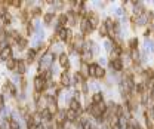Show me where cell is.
<instances>
[{"instance_id": "6da1fadb", "label": "cell", "mask_w": 154, "mask_h": 129, "mask_svg": "<svg viewBox=\"0 0 154 129\" xmlns=\"http://www.w3.org/2000/svg\"><path fill=\"white\" fill-rule=\"evenodd\" d=\"M56 58V55L52 52V50H47L44 55H41V58H40V68H43V70H49V67L52 65V62H53V59Z\"/></svg>"}, {"instance_id": "7a4b0ae2", "label": "cell", "mask_w": 154, "mask_h": 129, "mask_svg": "<svg viewBox=\"0 0 154 129\" xmlns=\"http://www.w3.org/2000/svg\"><path fill=\"white\" fill-rule=\"evenodd\" d=\"M78 27H80V31H81V36H83V37H89V36L93 33V28L89 25V21H87V19H81Z\"/></svg>"}, {"instance_id": "3957f363", "label": "cell", "mask_w": 154, "mask_h": 129, "mask_svg": "<svg viewBox=\"0 0 154 129\" xmlns=\"http://www.w3.org/2000/svg\"><path fill=\"white\" fill-rule=\"evenodd\" d=\"M58 62H59V65H61L65 71H68V68L71 67V64H70V58H68V55H67L65 52H61V53L58 55Z\"/></svg>"}, {"instance_id": "277c9868", "label": "cell", "mask_w": 154, "mask_h": 129, "mask_svg": "<svg viewBox=\"0 0 154 129\" xmlns=\"http://www.w3.org/2000/svg\"><path fill=\"white\" fill-rule=\"evenodd\" d=\"M34 89H36V92H38V93L44 92V90L47 89V87H46V80L41 79L40 76H36V77H34Z\"/></svg>"}, {"instance_id": "5b68a950", "label": "cell", "mask_w": 154, "mask_h": 129, "mask_svg": "<svg viewBox=\"0 0 154 129\" xmlns=\"http://www.w3.org/2000/svg\"><path fill=\"white\" fill-rule=\"evenodd\" d=\"M92 58H93V53L90 52V49H83V52L80 53V62H84V64H90V61H92Z\"/></svg>"}, {"instance_id": "8992f818", "label": "cell", "mask_w": 154, "mask_h": 129, "mask_svg": "<svg viewBox=\"0 0 154 129\" xmlns=\"http://www.w3.org/2000/svg\"><path fill=\"white\" fill-rule=\"evenodd\" d=\"M123 67H124V64H123V59L121 58H117V59H110V68L111 70H114V71H121L123 70Z\"/></svg>"}, {"instance_id": "52a82bcc", "label": "cell", "mask_w": 154, "mask_h": 129, "mask_svg": "<svg viewBox=\"0 0 154 129\" xmlns=\"http://www.w3.org/2000/svg\"><path fill=\"white\" fill-rule=\"evenodd\" d=\"M3 90H4V92H7L10 96H16V92H18V90H16V86L13 85L10 80H6V82H4V85H3Z\"/></svg>"}, {"instance_id": "ba28073f", "label": "cell", "mask_w": 154, "mask_h": 129, "mask_svg": "<svg viewBox=\"0 0 154 129\" xmlns=\"http://www.w3.org/2000/svg\"><path fill=\"white\" fill-rule=\"evenodd\" d=\"M70 108H71V110H74L78 116H80V114H83V111H84V110H83V107H81V102H80L78 99H74V98H71V99H70Z\"/></svg>"}, {"instance_id": "9c48e42d", "label": "cell", "mask_w": 154, "mask_h": 129, "mask_svg": "<svg viewBox=\"0 0 154 129\" xmlns=\"http://www.w3.org/2000/svg\"><path fill=\"white\" fill-rule=\"evenodd\" d=\"M65 117H67V122L68 123H76L77 120H78V114H77L74 110H71V108H67L65 110Z\"/></svg>"}, {"instance_id": "30bf717a", "label": "cell", "mask_w": 154, "mask_h": 129, "mask_svg": "<svg viewBox=\"0 0 154 129\" xmlns=\"http://www.w3.org/2000/svg\"><path fill=\"white\" fill-rule=\"evenodd\" d=\"M15 71H16L19 76H24L25 71H27V64H25V61L16 59V68H15Z\"/></svg>"}, {"instance_id": "8fae6325", "label": "cell", "mask_w": 154, "mask_h": 129, "mask_svg": "<svg viewBox=\"0 0 154 129\" xmlns=\"http://www.w3.org/2000/svg\"><path fill=\"white\" fill-rule=\"evenodd\" d=\"M145 6L141 3V1H138L135 6H133V15L135 16H142V15H145Z\"/></svg>"}, {"instance_id": "7c38bea8", "label": "cell", "mask_w": 154, "mask_h": 129, "mask_svg": "<svg viewBox=\"0 0 154 129\" xmlns=\"http://www.w3.org/2000/svg\"><path fill=\"white\" fill-rule=\"evenodd\" d=\"M61 85L64 86V87H70V86L73 85L71 83V79H70V74H68V71H62L61 73Z\"/></svg>"}, {"instance_id": "4fadbf2b", "label": "cell", "mask_w": 154, "mask_h": 129, "mask_svg": "<svg viewBox=\"0 0 154 129\" xmlns=\"http://www.w3.org/2000/svg\"><path fill=\"white\" fill-rule=\"evenodd\" d=\"M87 21H89V25H90L93 30H95V28H98V27L101 25V22H99V15H98V13H95V12L92 13V16H90Z\"/></svg>"}, {"instance_id": "5bb4252c", "label": "cell", "mask_w": 154, "mask_h": 129, "mask_svg": "<svg viewBox=\"0 0 154 129\" xmlns=\"http://www.w3.org/2000/svg\"><path fill=\"white\" fill-rule=\"evenodd\" d=\"M104 102V93L102 92H95L90 96V104H101Z\"/></svg>"}, {"instance_id": "9a60e30c", "label": "cell", "mask_w": 154, "mask_h": 129, "mask_svg": "<svg viewBox=\"0 0 154 129\" xmlns=\"http://www.w3.org/2000/svg\"><path fill=\"white\" fill-rule=\"evenodd\" d=\"M55 34L58 36V40H59V42H65V43H67V37H68V28H61V30H58Z\"/></svg>"}, {"instance_id": "2e32d148", "label": "cell", "mask_w": 154, "mask_h": 129, "mask_svg": "<svg viewBox=\"0 0 154 129\" xmlns=\"http://www.w3.org/2000/svg\"><path fill=\"white\" fill-rule=\"evenodd\" d=\"M9 58H12V47H10V46H6V47L3 49V52L0 53V59H3V61L6 62Z\"/></svg>"}, {"instance_id": "e0dca14e", "label": "cell", "mask_w": 154, "mask_h": 129, "mask_svg": "<svg viewBox=\"0 0 154 129\" xmlns=\"http://www.w3.org/2000/svg\"><path fill=\"white\" fill-rule=\"evenodd\" d=\"M40 114H41L43 122H46V123H49V122H52V120H53V116H52V113H50L47 108H43V110L40 111Z\"/></svg>"}, {"instance_id": "ac0fdd59", "label": "cell", "mask_w": 154, "mask_h": 129, "mask_svg": "<svg viewBox=\"0 0 154 129\" xmlns=\"http://www.w3.org/2000/svg\"><path fill=\"white\" fill-rule=\"evenodd\" d=\"M55 12H46V13H43V22L46 24V25H50L52 24V21L55 19Z\"/></svg>"}, {"instance_id": "d6986e66", "label": "cell", "mask_w": 154, "mask_h": 129, "mask_svg": "<svg viewBox=\"0 0 154 129\" xmlns=\"http://www.w3.org/2000/svg\"><path fill=\"white\" fill-rule=\"evenodd\" d=\"M31 119H33V123H34V125H37V126H40V125H41V122H43L40 111H34V113H31Z\"/></svg>"}, {"instance_id": "ffe728a7", "label": "cell", "mask_w": 154, "mask_h": 129, "mask_svg": "<svg viewBox=\"0 0 154 129\" xmlns=\"http://www.w3.org/2000/svg\"><path fill=\"white\" fill-rule=\"evenodd\" d=\"M73 80H74V83H77V85H81V83H84V82H86V79L83 77V74H81L80 71H76V73H74Z\"/></svg>"}, {"instance_id": "44dd1931", "label": "cell", "mask_w": 154, "mask_h": 129, "mask_svg": "<svg viewBox=\"0 0 154 129\" xmlns=\"http://www.w3.org/2000/svg\"><path fill=\"white\" fill-rule=\"evenodd\" d=\"M138 44H139V40H138L136 37H132V39H129V42H127L129 50H135V49H138Z\"/></svg>"}, {"instance_id": "7402d4cb", "label": "cell", "mask_w": 154, "mask_h": 129, "mask_svg": "<svg viewBox=\"0 0 154 129\" xmlns=\"http://www.w3.org/2000/svg\"><path fill=\"white\" fill-rule=\"evenodd\" d=\"M98 33H99L101 37H108V33H110V31H108V28H107V27L104 25V22H102V24L98 27Z\"/></svg>"}, {"instance_id": "603a6c76", "label": "cell", "mask_w": 154, "mask_h": 129, "mask_svg": "<svg viewBox=\"0 0 154 129\" xmlns=\"http://www.w3.org/2000/svg\"><path fill=\"white\" fill-rule=\"evenodd\" d=\"M6 68H7V70H10V71L16 68V59H15L13 56H12V58H9V59L6 61Z\"/></svg>"}, {"instance_id": "cb8c5ba5", "label": "cell", "mask_w": 154, "mask_h": 129, "mask_svg": "<svg viewBox=\"0 0 154 129\" xmlns=\"http://www.w3.org/2000/svg\"><path fill=\"white\" fill-rule=\"evenodd\" d=\"M105 76H107V71L101 67V65H98V70H96V74H95V79H105Z\"/></svg>"}, {"instance_id": "d4e9b609", "label": "cell", "mask_w": 154, "mask_h": 129, "mask_svg": "<svg viewBox=\"0 0 154 129\" xmlns=\"http://www.w3.org/2000/svg\"><path fill=\"white\" fill-rule=\"evenodd\" d=\"M16 44H18V49H19V50H24V49L27 47V44H28V40H27L25 37H21V39L16 42Z\"/></svg>"}, {"instance_id": "484cf974", "label": "cell", "mask_w": 154, "mask_h": 129, "mask_svg": "<svg viewBox=\"0 0 154 129\" xmlns=\"http://www.w3.org/2000/svg\"><path fill=\"white\" fill-rule=\"evenodd\" d=\"M96 70H98V64H95V62H90V64H89V76H90V77H95V74H96Z\"/></svg>"}, {"instance_id": "4316f807", "label": "cell", "mask_w": 154, "mask_h": 129, "mask_svg": "<svg viewBox=\"0 0 154 129\" xmlns=\"http://www.w3.org/2000/svg\"><path fill=\"white\" fill-rule=\"evenodd\" d=\"M144 44H145V53H147V52H150V50H153V49H154V40H150V39H145V42H144Z\"/></svg>"}, {"instance_id": "83f0119b", "label": "cell", "mask_w": 154, "mask_h": 129, "mask_svg": "<svg viewBox=\"0 0 154 129\" xmlns=\"http://www.w3.org/2000/svg\"><path fill=\"white\" fill-rule=\"evenodd\" d=\"M9 12H7V6H6V3L4 1H0V16L3 18L4 15H7Z\"/></svg>"}, {"instance_id": "f1b7e54d", "label": "cell", "mask_w": 154, "mask_h": 129, "mask_svg": "<svg viewBox=\"0 0 154 129\" xmlns=\"http://www.w3.org/2000/svg\"><path fill=\"white\" fill-rule=\"evenodd\" d=\"M1 21H3V25H4V28H6L7 25H10V22H12V16H10V13L4 15V16L1 18Z\"/></svg>"}, {"instance_id": "f546056e", "label": "cell", "mask_w": 154, "mask_h": 129, "mask_svg": "<svg viewBox=\"0 0 154 129\" xmlns=\"http://www.w3.org/2000/svg\"><path fill=\"white\" fill-rule=\"evenodd\" d=\"M37 49L36 47H31V49H28V52H27V58L28 59H34V56L37 55Z\"/></svg>"}, {"instance_id": "4dcf8cb0", "label": "cell", "mask_w": 154, "mask_h": 129, "mask_svg": "<svg viewBox=\"0 0 154 129\" xmlns=\"http://www.w3.org/2000/svg\"><path fill=\"white\" fill-rule=\"evenodd\" d=\"M31 13H33V16H40V15L43 13V10H41L40 6H34V7L31 9Z\"/></svg>"}, {"instance_id": "1f68e13d", "label": "cell", "mask_w": 154, "mask_h": 129, "mask_svg": "<svg viewBox=\"0 0 154 129\" xmlns=\"http://www.w3.org/2000/svg\"><path fill=\"white\" fill-rule=\"evenodd\" d=\"M145 18H147V22L151 24V21L154 19V10H147L145 12Z\"/></svg>"}, {"instance_id": "d6a6232c", "label": "cell", "mask_w": 154, "mask_h": 129, "mask_svg": "<svg viewBox=\"0 0 154 129\" xmlns=\"http://www.w3.org/2000/svg\"><path fill=\"white\" fill-rule=\"evenodd\" d=\"M81 87H80V92L83 93V95H87L89 93V85H87V82H84V83H81Z\"/></svg>"}, {"instance_id": "836d02e7", "label": "cell", "mask_w": 154, "mask_h": 129, "mask_svg": "<svg viewBox=\"0 0 154 129\" xmlns=\"http://www.w3.org/2000/svg\"><path fill=\"white\" fill-rule=\"evenodd\" d=\"M104 47H105V50L110 53L111 50H113V47H114V44H113V42L111 40H107V42L104 43Z\"/></svg>"}, {"instance_id": "e575fe53", "label": "cell", "mask_w": 154, "mask_h": 129, "mask_svg": "<svg viewBox=\"0 0 154 129\" xmlns=\"http://www.w3.org/2000/svg\"><path fill=\"white\" fill-rule=\"evenodd\" d=\"M12 6L16 7V9H19V7L24 6V3H22V0H12Z\"/></svg>"}, {"instance_id": "d590c367", "label": "cell", "mask_w": 154, "mask_h": 129, "mask_svg": "<svg viewBox=\"0 0 154 129\" xmlns=\"http://www.w3.org/2000/svg\"><path fill=\"white\" fill-rule=\"evenodd\" d=\"M151 33H153V25H151V24H148V25H147V28H145V31H144V36L148 39V36H150Z\"/></svg>"}, {"instance_id": "8d00e7d4", "label": "cell", "mask_w": 154, "mask_h": 129, "mask_svg": "<svg viewBox=\"0 0 154 129\" xmlns=\"http://www.w3.org/2000/svg\"><path fill=\"white\" fill-rule=\"evenodd\" d=\"M19 85H21V89H22V90H25V87H27V80H25V77H22V79H21Z\"/></svg>"}, {"instance_id": "74e56055", "label": "cell", "mask_w": 154, "mask_h": 129, "mask_svg": "<svg viewBox=\"0 0 154 129\" xmlns=\"http://www.w3.org/2000/svg\"><path fill=\"white\" fill-rule=\"evenodd\" d=\"M1 110H4V96L3 95H0V111Z\"/></svg>"}, {"instance_id": "f35d334b", "label": "cell", "mask_w": 154, "mask_h": 129, "mask_svg": "<svg viewBox=\"0 0 154 129\" xmlns=\"http://www.w3.org/2000/svg\"><path fill=\"white\" fill-rule=\"evenodd\" d=\"M115 13H117V15H123V9H121V7H117V9H115Z\"/></svg>"}, {"instance_id": "ab89813d", "label": "cell", "mask_w": 154, "mask_h": 129, "mask_svg": "<svg viewBox=\"0 0 154 129\" xmlns=\"http://www.w3.org/2000/svg\"><path fill=\"white\" fill-rule=\"evenodd\" d=\"M99 61H101V64H105V62H107V59H105V58H99Z\"/></svg>"}, {"instance_id": "60d3db41", "label": "cell", "mask_w": 154, "mask_h": 129, "mask_svg": "<svg viewBox=\"0 0 154 129\" xmlns=\"http://www.w3.org/2000/svg\"><path fill=\"white\" fill-rule=\"evenodd\" d=\"M150 95H151V98L154 99V89H151V90H150Z\"/></svg>"}]
</instances>
